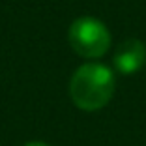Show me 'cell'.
I'll list each match as a JSON object with an SVG mask.
<instances>
[{
    "mask_svg": "<svg viewBox=\"0 0 146 146\" xmlns=\"http://www.w3.org/2000/svg\"><path fill=\"white\" fill-rule=\"evenodd\" d=\"M114 73L103 64H84L75 71L69 82L73 103L82 111H98L114 96Z\"/></svg>",
    "mask_w": 146,
    "mask_h": 146,
    "instance_id": "6da1fadb",
    "label": "cell"
},
{
    "mask_svg": "<svg viewBox=\"0 0 146 146\" xmlns=\"http://www.w3.org/2000/svg\"><path fill=\"white\" fill-rule=\"evenodd\" d=\"M69 43L73 51L84 58H99L111 47L107 26L94 17H79L69 26Z\"/></svg>",
    "mask_w": 146,
    "mask_h": 146,
    "instance_id": "7a4b0ae2",
    "label": "cell"
},
{
    "mask_svg": "<svg viewBox=\"0 0 146 146\" xmlns=\"http://www.w3.org/2000/svg\"><path fill=\"white\" fill-rule=\"evenodd\" d=\"M146 62V47L139 39H125L114 54V66L124 75L137 73Z\"/></svg>",
    "mask_w": 146,
    "mask_h": 146,
    "instance_id": "3957f363",
    "label": "cell"
},
{
    "mask_svg": "<svg viewBox=\"0 0 146 146\" xmlns=\"http://www.w3.org/2000/svg\"><path fill=\"white\" fill-rule=\"evenodd\" d=\"M25 146H49V144H45V142H28V144H25Z\"/></svg>",
    "mask_w": 146,
    "mask_h": 146,
    "instance_id": "277c9868",
    "label": "cell"
}]
</instances>
